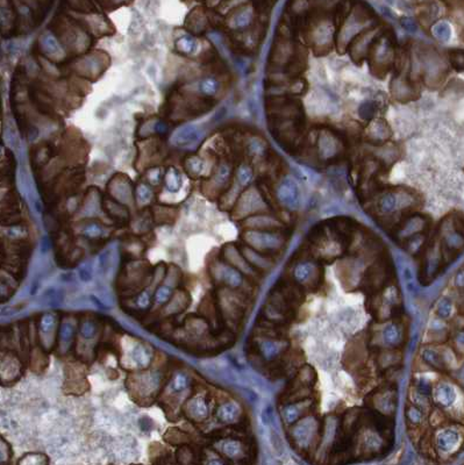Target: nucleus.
Returning a JSON list of instances; mask_svg holds the SVG:
<instances>
[{"mask_svg":"<svg viewBox=\"0 0 464 465\" xmlns=\"http://www.w3.org/2000/svg\"><path fill=\"white\" fill-rule=\"evenodd\" d=\"M400 360V352L396 349H386L379 352L378 364L382 369H389L397 365Z\"/></svg>","mask_w":464,"mask_h":465,"instance_id":"28","label":"nucleus"},{"mask_svg":"<svg viewBox=\"0 0 464 465\" xmlns=\"http://www.w3.org/2000/svg\"><path fill=\"white\" fill-rule=\"evenodd\" d=\"M200 139L199 128L194 124H185L176 130L173 136V143L176 147L187 148L193 146Z\"/></svg>","mask_w":464,"mask_h":465,"instance_id":"18","label":"nucleus"},{"mask_svg":"<svg viewBox=\"0 0 464 465\" xmlns=\"http://www.w3.org/2000/svg\"><path fill=\"white\" fill-rule=\"evenodd\" d=\"M230 176H231V170L230 167L226 164H223L219 167V170H218L217 176H215V180L218 181V184L220 185H225L230 180Z\"/></svg>","mask_w":464,"mask_h":465,"instance_id":"45","label":"nucleus"},{"mask_svg":"<svg viewBox=\"0 0 464 465\" xmlns=\"http://www.w3.org/2000/svg\"><path fill=\"white\" fill-rule=\"evenodd\" d=\"M198 43L196 39L192 36H181L176 41V48L178 52L186 54V55H191L197 50Z\"/></svg>","mask_w":464,"mask_h":465,"instance_id":"32","label":"nucleus"},{"mask_svg":"<svg viewBox=\"0 0 464 465\" xmlns=\"http://www.w3.org/2000/svg\"><path fill=\"white\" fill-rule=\"evenodd\" d=\"M237 179L242 186H247L253 179V171L248 165H241L237 171Z\"/></svg>","mask_w":464,"mask_h":465,"instance_id":"41","label":"nucleus"},{"mask_svg":"<svg viewBox=\"0 0 464 465\" xmlns=\"http://www.w3.org/2000/svg\"><path fill=\"white\" fill-rule=\"evenodd\" d=\"M220 448L221 451H223L227 457L231 458H238L244 453L243 444H242L240 441L233 439L223 441V442L220 443Z\"/></svg>","mask_w":464,"mask_h":465,"instance_id":"27","label":"nucleus"},{"mask_svg":"<svg viewBox=\"0 0 464 465\" xmlns=\"http://www.w3.org/2000/svg\"><path fill=\"white\" fill-rule=\"evenodd\" d=\"M1 154H2V148L0 147V155H1Z\"/></svg>","mask_w":464,"mask_h":465,"instance_id":"58","label":"nucleus"},{"mask_svg":"<svg viewBox=\"0 0 464 465\" xmlns=\"http://www.w3.org/2000/svg\"><path fill=\"white\" fill-rule=\"evenodd\" d=\"M292 277L294 284L302 291L313 292L322 284V269L312 261H301L295 264Z\"/></svg>","mask_w":464,"mask_h":465,"instance_id":"6","label":"nucleus"},{"mask_svg":"<svg viewBox=\"0 0 464 465\" xmlns=\"http://www.w3.org/2000/svg\"><path fill=\"white\" fill-rule=\"evenodd\" d=\"M185 167L191 176H199L204 170V162L199 157H190L185 162Z\"/></svg>","mask_w":464,"mask_h":465,"instance_id":"35","label":"nucleus"},{"mask_svg":"<svg viewBox=\"0 0 464 465\" xmlns=\"http://www.w3.org/2000/svg\"><path fill=\"white\" fill-rule=\"evenodd\" d=\"M313 406V402L311 399H304L300 402L284 404L281 409V415L283 422L287 426H292L302 417L308 414V410Z\"/></svg>","mask_w":464,"mask_h":465,"instance_id":"12","label":"nucleus"},{"mask_svg":"<svg viewBox=\"0 0 464 465\" xmlns=\"http://www.w3.org/2000/svg\"><path fill=\"white\" fill-rule=\"evenodd\" d=\"M421 358L427 365L430 368L438 370V371L446 372L448 370V363L443 357V353L433 347H426L421 351Z\"/></svg>","mask_w":464,"mask_h":465,"instance_id":"22","label":"nucleus"},{"mask_svg":"<svg viewBox=\"0 0 464 465\" xmlns=\"http://www.w3.org/2000/svg\"><path fill=\"white\" fill-rule=\"evenodd\" d=\"M462 444V436L454 428H443L435 435V447L439 453L443 455H452L459 450Z\"/></svg>","mask_w":464,"mask_h":465,"instance_id":"11","label":"nucleus"},{"mask_svg":"<svg viewBox=\"0 0 464 465\" xmlns=\"http://www.w3.org/2000/svg\"><path fill=\"white\" fill-rule=\"evenodd\" d=\"M161 169H153L148 173V179L153 185H157L161 181Z\"/></svg>","mask_w":464,"mask_h":465,"instance_id":"51","label":"nucleus"},{"mask_svg":"<svg viewBox=\"0 0 464 465\" xmlns=\"http://www.w3.org/2000/svg\"><path fill=\"white\" fill-rule=\"evenodd\" d=\"M434 247H430L426 252L425 259H423L421 267V281L430 283L433 281L436 274L439 272L440 264H441V255H438Z\"/></svg>","mask_w":464,"mask_h":465,"instance_id":"17","label":"nucleus"},{"mask_svg":"<svg viewBox=\"0 0 464 465\" xmlns=\"http://www.w3.org/2000/svg\"><path fill=\"white\" fill-rule=\"evenodd\" d=\"M149 302H150V298H149V294H148V293H142V294H141L139 298H137V304H139L140 307H147L148 305H149Z\"/></svg>","mask_w":464,"mask_h":465,"instance_id":"54","label":"nucleus"},{"mask_svg":"<svg viewBox=\"0 0 464 465\" xmlns=\"http://www.w3.org/2000/svg\"><path fill=\"white\" fill-rule=\"evenodd\" d=\"M219 90V83L214 78H205L200 83V91L206 96H214Z\"/></svg>","mask_w":464,"mask_h":465,"instance_id":"39","label":"nucleus"},{"mask_svg":"<svg viewBox=\"0 0 464 465\" xmlns=\"http://www.w3.org/2000/svg\"><path fill=\"white\" fill-rule=\"evenodd\" d=\"M454 313V304L449 298H443L439 301L436 308V315L442 320H448L452 318Z\"/></svg>","mask_w":464,"mask_h":465,"instance_id":"34","label":"nucleus"},{"mask_svg":"<svg viewBox=\"0 0 464 465\" xmlns=\"http://www.w3.org/2000/svg\"><path fill=\"white\" fill-rule=\"evenodd\" d=\"M164 181H166L167 190H169L170 192H178L180 190L181 184H183L180 174L178 173V170L174 169V168H169V169L167 170Z\"/></svg>","mask_w":464,"mask_h":465,"instance_id":"29","label":"nucleus"},{"mask_svg":"<svg viewBox=\"0 0 464 465\" xmlns=\"http://www.w3.org/2000/svg\"><path fill=\"white\" fill-rule=\"evenodd\" d=\"M42 47L43 50L52 56H59L63 53L62 48L57 42V40L53 35H45L42 38Z\"/></svg>","mask_w":464,"mask_h":465,"instance_id":"33","label":"nucleus"},{"mask_svg":"<svg viewBox=\"0 0 464 465\" xmlns=\"http://www.w3.org/2000/svg\"><path fill=\"white\" fill-rule=\"evenodd\" d=\"M372 296V314L379 321H386L398 313L400 295L395 286L390 285Z\"/></svg>","mask_w":464,"mask_h":465,"instance_id":"5","label":"nucleus"},{"mask_svg":"<svg viewBox=\"0 0 464 465\" xmlns=\"http://www.w3.org/2000/svg\"><path fill=\"white\" fill-rule=\"evenodd\" d=\"M54 321H55V319H54L53 315L47 314L43 316L41 320V329L43 330V332L45 333L48 332V330L54 326Z\"/></svg>","mask_w":464,"mask_h":465,"instance_id":"50","label":"nucleus"},{"mask_svg":"<svg viewBox=\"0 0 464 465\" xmlns=\"http://www.w3.org/2000/svg\"><path fill=\"white\" fill-rule=\"evenodd\" d=\"M213 275L215 281L219 282L220 284L226 286L230 290H235V291L242 288L244 283L243 276L241 275V272L227 264H218L214 268Z\"/></svg>","mask_w":464,"mask_h":465,"instance_id":"14","label":"nucleus"},{"mask_svg":"<svg viewBox=\"0 0 464 465\" xmlns=\"http://www.w3.org/2000/svg\"><path fill=\"white\" fill-rule=\"evenodd\" d=\"M72 333H73V329H72L71 326L68 325V323L63 326L62 330H60V334H62L63 341H68V340L72 336Z\"/></svg>","mask_w":464,"mask_h":465,"instance_id":"52","label":"nucleus"},{"mask_svg":"<svg viewBox=\"0 0 464 465\" xmlns=\"http://www.w3.org/2000/svg\"><path fill=\"white\" fill-rule=\"evenodd\" d=\"M215 414H217L218 420H219L220 422L231 424V423H235L238 419H240L242 410L236 403L227 402V403L221 404V405L218 407Z\"/></svg>","mask_w":464,"mask_h":465,"instance_id":"23","label":"nucleus"},{"mask_svg":"<svg viewBox=\"0 0 464 465\" xmlns=\"http://www.w3.org/2000/svg\"><path fill=\"white\" fill-rule=\"evenodd\" d=\"M260 333L255 339L253 349L267 363L276 362L285 355L290 343L284 336H282L278 328L274 327H260Z\"/></svg>","mask_w":464,"mask_h":465,"instance_id":"1","label":"nucleus"},{"mask_svg":"<svg viewBox=\"0 0 464 465\" xmlns=\"http://www.w3.org/2000/svg\"><path fill=\"white\" fill-rule=\"evenodd\" d=\"M136 195H137V200H139L140 204H147L149 203L153 198V192L146 185H140L136 190Z\"/></svg>","mask_w":464,"mask_h":465,"instance_id":"44","label":"nucleus"},{"mask_svg":"<svg viewBox=\"0 0 464 465\" xmlns=\"http://www.w3.org/2000/svg\"><path fill=\"white\" fill-rule=\"evenodd\" d=\"M280 203L288 208H295L299 205V190L291 178H285L277 191Z\"/></svg>","mask_w":464,"mask_h":465,"instance_id":"16","label":"nucleus"},{"mask_svg":"<svg viewBox=\"0 0 464 465\" xmlns=\"http://www.w3.org/2000/svg\"><path fill=\"white\" fill-rule=\"evenodd\" d=\"M432 33L439 41L447 42L452 38V27L446 20H440L432 27Z\"/></svg>","mask_w":464,"mask_h":465,"instance_id":"30","label":"nucleus"},{"mask_svg":"<svg viewBox=\"0 0 464 465\" xmlns=\"http://www.w3.org/2000/svg\"><path fill=\"white\" fill-rule=\"evenodd\" d=\"M208 465H225L223 462H220V461H212L210 464Z\"/></svg>","mask_w":464,"mask_h":465,"instance_id":"57","label":"nucleus"},{"mask_svg":"<svg viewBox=\"0 0 464 465\" xmlns=\"http://www.w3.org/2000/svg\"><path fill=\"white\" fill-rule=\"evenodd\" d=\"M400 25H402L403 28L409 33H415L416 29H418L415 21L411 18H402L400 19Z\"/></svg>","mask_w":464,"mask_h":465,"instance_id":"49","label":"nucleus"},{"mask_svg":"<svg viewBox=\"0 0 464 465\" xmlns=\"http://www.w3.org/2000/svg\"><path fill=\"white\" fill-rule=\"evenodd\" d=\"M377 111H378L377 104L374 102H366L364 104H362L361 107H359L358 112L362 119L371 120L372 117L375 116V114L377 113Z\"/></svg>","mask_w":464,"mask_h":465,"instance_id":"37","label":"nucleus"},{"mask_svg":"<svg viewBox=\"0 0 464 465\" xmlns=\"http://www.w3.org/2000/svg\"><path fill=\"white\" fill-rule=\"evenodd\" d=\"M432 396L436 405L442 408L452 406L456 399L455 389L448 383H441L436 385L435 389L432 390Z\"/></svg>","mask_w":464,"mask_h":465,"instance_id":"21","label":"nucleus"},{"mask_svg":"<svg viewBox=\"0 0 464 465\" xmlns=\"http://www.w3.org/2000/svg\"><path fill=\"white\" fill-rule=\"evenodd\" d=\"M368 405L375 413L382 416H390L397 407V391L393 387H382L368 397Z\"/></svg>","mask_w":464,"mask_h":465,"instance_id":"8","label":"nucleus"},{"mask_svg":"<svg viewBox=\"0 0 464 465\" xmlns=\"http://www.w3.org/2000/svg\"><path fill=\"white\" fill-rule=\"evenodd\" d=\"M97 327L92 321H84L80 326V333L85 339H91L96 334Z\"/></svg>","mask_w":464,"mask_h":465,"instance_id":"46","label":"nucleus"},{"mask_svg":"<svg viewBox=\"0 0 464 465\" xmlns=\"http://www.w3.org/2000/svg\"><path fill=\"white\" fill-rule=\"evenodd\" d=\"M315 383H317V373L314 369L309 365L301 366L283 394V398H282L284 400L283 405L307 399Z\"/></svg>","mask_w":464,"mask_h":465,"instance_id":"2","label":"nucleus"},{"mask_svg":"<svg viewBox=\"0 0 464 465\" xmlns=\"http://www.w3.org/2000/svg\"><path fill=\"white\" fill-rule=\"evenodd\" d=\"M84 235H86L87 237H98L103 234V229L99 225L97 224H91L87 225L85 228H84Z\"/></svg>","mask_w":464,"mask_h":465,"instance_id":"47","label":"nucleus"},{"mask_svg":"<svg viewBox=\"0 0 464 465\" xmlns=\"http://www.w3.org/2000/svg\"><path fill=\"white\" fill-rule=\"evenodd\" d=\"M185 413L191 420L200 422L206 420L210 414V406L204 397H194L185 406Z\"/></svg>","mask_w":464,"mask_h":465,"instance_id":"20","label":"nucleus"},{"mask_svg":"<svg viewBox=\"0 0 464 465\" xmlns=\"http://www.w3.org/2000/svg\"><path fill=\"white\" fill-rule=\"evenodd\" d=\"M134 358H135L136 363L141 366L148 365L150 363L151 356L148 350L144 348V347H137V348L134 350Z\"/></svg>","mask_w":464,"mask_h":465,"instance_id":"40","label":"nucleus"},{"mask_svg":"<svg viewBox=\"0 0 464 465\" xmlns=\"http://www.w3.org/2000/svg\"><path fill=\"white\" fill-rule=\"evenodd\" d=\"M427 221L426 219L421 217V215H412L406 219L405 221L399 225L398 231H397V236H398L402 241L408 240L409 237L419 235L420 232L426 229Z\"/></svg>","mask_w":464,"mask_h":465,"instance_id":"15","label":"nucleus"},{"mask_svg":"<svg viewBox=\"0 0 464 465\" xmlns=\"http://www.w3.org/2000/svg\"><path fill=\"white\" fill-rule=\"evenodd\" d=\"M370 57L372 58L375 66L384 68L392 60L393 56V38L389 33L383 36H378L369 47Z\"/></svg>","mask_w":464,"mask_h":465,"instance_id":"10","label":"nucleus"},{"mask_svg":"<svg viewBox=\"0 0 464 465\" xmlns=\"http://www.w3.org/2000/svg\"><path fill=\"white\" fill-rule=\"evenodd\" d=\"M405 340V332L402 325L393 322L386 326L382 332V342L386 348L396 349L403 345Z\"/></svg>","mask_w":464,"mask_h":465,"instance_id":"19","label":"nucleus"},{"mask_svg":"<svg viewBox=\"0 0 464 465\" xmlns=\"http://www.w3.org/2000/svg\"><path fill=\"white\" fill-rule=\"evenodd\" d=\"M406 417L409 421V423L414 424V426H419L422 423L423 419H425V412L421 407H419L415 404H409L406 407Z\"/></svg>","mask_w":464,"mask_h":465,"instance_id":"31","label":"nucleus"},{"mask_svg":"<svg viewBox=\"0 0 464 465\" xmlns=\"http://www.w3.org/2000/svg\"><path fill=\"white\" fill-rule=\"evenodd\" d=\"M251 23V12L250 9L244 8L237 13L236 15L234 16L233 20V25L236 28H245Z\"/></svg>","mask_w":464,"mask_h":465,"instance_id":"36","label":"nucleus"},{"mask_svg":"<svg viewBox=\"0 0 464 465\" xmlns=\"http://www.w3.org/2000/svg\"><path fill=\"white\" fill-rule=\"evenodd\" d=\"M455 285H456V288L460 290V291H463V286H464L463 270H460L459 274H456V276H455Z\"/></svg>","mask_w":464,"mask_h":465,"instance_id":"55","label":"nucleus"},{"mask_svg":"<svg viewBox=\"0 0 464 465\" xmlns=\"http://www.w3.org/2000/svg\"><path fill=\"white\" fill-rule=\"evenodd\" d=\"M155 129H156V131H159V133H161V134H164L168 130V126L163 122H157L156 126H155Z\"/></svg>","mask_w":464,"mask_h":465,"instance_id":"56","label":"nucleus"},{"mask_svg":"<svg viewBox=\"0 0 464 465\" xmlns=\"http://www.w3.org/2000/svg\"><path fill=\"white\" fill-rule=\"evenodd\" d=\"M368 136L371 141L376 143H383L388 141L391 136L389 124L384 120H376L368 129Z\"/></svg>","mask_w":464,"mask_h":465,"instance_id":"24","label":"nucleus"},{"mask_svg":"<svg viewBox=\"0 0 464 465\" xmlns=\"http://www.w3.org/2000/svg\"><path fill=\"white\" fill-rule=\"evenodd\" d=\"M220 298V307L224 315L233 323H238L243 319L245 312V301L243 295L237 294L235 290H224Z\"/></svg>","mask_w":464,"mask_h":465,"instance_id":"9","label":"nucleus"},{"mask_svg":"<svg viewBox=\"0 0 464 465\" xmlns=\"http://www.w3.org/2000/svg\"><path fill=\"white\" fill-rule=\"evenodd\" d=\"M189 377L186 375H183V373H178L173 380V390L176 391V392H181V391H184L189 386Z\"/></svg>","mask_w":464,"mask_h":465,"instance_id":"43","label":"nucleus"},{"mask_svg":"<svg viewBox=\"0 0 464 465\" xmlns=\"http://www.w3.org/2000/svg\"><path fill=\"white\" fill-rule=\"evenodd\" d=\"M245 258L247 262L254 269H257V271H265L271 267V262L265 255H262L260 252L253 250V249H245Z\"/></svg>","mask_w":464,"mask_h":465,"instance_id":"26","label":"nucleus"},{"mask_svg":"<svg viewBox=\"0 0 464 465\" xmlns=\"http://www.w3.org/2000/svg\"><path fill=\"white\" fill-rule=\"evenodd\" d=\"M243 240L253 250L265 256L280 251L285 243L284 237L275 231H249L244 232Z\"/></svg>","mask_w":464,"mask_h":465,"instance_id":"3","label":"nucleus"},{"mask_svg":"<svg viewBox=\"0 0 464 465\" xmlns=\"http://www.w3.org/2000/svg\"><path fill=\"white\" fill-rule=\"evenodd\" d=\"M171 296V291L168 288H161L155 293V298H156L157 302H167Z\"/></svg>","mask_w":464,"mask_h":465,"instance_id":"48","label":"nucleus"},{"mask_svg":"<svg viewBox=\"0 0 464 465\" xmlns=\"http://www.w3.org/2000/svg\"><path fill=\"white\" fill-rule=\"evenodd\" d=\"M415 387L419 396L423 398H428L432 396V385H430L429 380H427L426 378H419L415 384Z\"/></svg>","mask_w":464,"mask_h":465,"instance_id":"42","label":"nucleus"},{"mask_svg":"<svg viewBox=\"0 0 464 465\" xmlns=\"http://www.w3.org/2000/svg\"><path fill=\"white\" fill-rule=\"evenodd\" d=\"M390 278V267L384 261H377L372 264L362 278V290L369 294H376L385 289Z\"/></svg>","mask_w":464,"mask_h":465,"instance_id":"7","label":"nucleus"},{"mask_svg":"<svg viewBox=\"0 0 464 465\" xmlns=\"http://www.w3.org/2000/svg\"><path fill=\"white\" fill-rule=\"evenodd\" d=\"M321 424L315 416L306 415L291 426L290 437L299 449L307 450L320 435Z\"/></svg>","mask_w":464,"mask_h":465,"instance_id":"4","label":"nucleus"},{"mask_svg":"<svg viewBox=\"0 0 464 465\" xmlns=\"http://www.w3.org/2000/svg\"><path fill=\"white\" fill-rule=\"evenodd\" d=\"M400 195L396 192H386L378 201V210L383 214H392L400 207Z\"/></svg>","mask_w":464,"mask_h":465,"instance_id":"25","label":"nucleus"},{"mask_svg":"<svg viewBox=\"0 0 464 465\" xmlns=\"http://www.w3.org/2000/svg\"><path fill=\"white\" fill-rule=\"evenodd\" d=\"M464 54L462 49H452L449 50V60L452 65L456 69V71H462L463 70V62Z\"/></svg>","mask_w":464,"mask_h":465,"instance_id":"38","label":"nucleus"},{"mask_svg":"<svg viewBox=\"0 0 464 465\" xmlns=\"http://www.w3.org/2000/svg\"><path fill=\"white\" fill-rule=\"evenodd\" d=\"M341 139L331 130H322L319 133L317 149L319 157L322 160H333L340 153L339 144Z\"/></svg>","mask_w":464,"mask_h":465,"instance_id":"13","label":"nucleus"},{"mask_svg":"<svg viewBox=\"0 0 464 465\" xmlns=\"http://www.w3.org/2000/svg\"><path fill=\"white\" fill-rule=\"evenodd\" d=\"M455 348H456V352L459 351L460 355L463 353V332L460 330L459 335L455 336Z\"/></svg>","mask_w":464,"mask_h":465,"instance_id":"53","label":"nucleus"}]
</instances>
